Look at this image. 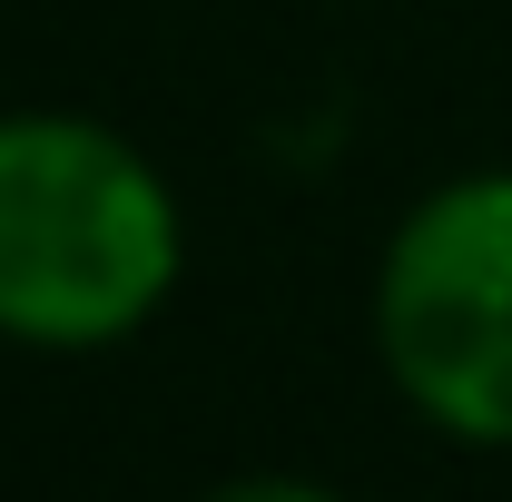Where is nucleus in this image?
<instances>
[{
    "mask_svg": "<svg viewBox=\"0 0 512 502\" xmlns=\"http://www.w3.org/2000/svg\"><path fill=\"white\" fill-rule=\"evenodd\" d=\"M178 197L99 119H0V335L119 345L178 286Z\"/></svg>",
    "mask_w": 512,
    "mask_h": 502,
    "instance_id": "1",
    "label": "nucleus"
},
{
    "mask_svg": "<svg viewBox=\"0 0 512 502\" xmlns=\"http://www.w3.org/2000/svg\"><path fill=\"white\" fill-rule=\"evenodd\" d=\"M375 345L424 424L512 443V178H453L394 227Z\"/></svg>",
    "mask_w": 512,
    "mask_h": 502,
    "instance_id": "2",
    "label": "nucleus"
},
{
    "mask_svg": "<svg viewBox=\"0 0 512 502\" xmlns=\"http://www.w3.org/2000/svg\"><path fill=\"white\" fill-rule=\"evenodd\" d=\"M197 502H345V493H325V483H286V473H247V483H217V493H197Z\"/></svg>",
    "mask_w": 512,
    "mask_h": 502,
    "instance_id": "3",
    "label": "nucleus"
}]
</instances>
